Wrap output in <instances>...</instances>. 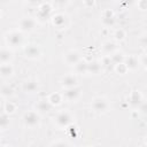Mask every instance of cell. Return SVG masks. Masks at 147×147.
Wrapping results in <instances>:
<instances>
[{
    "mask_svg": "<svg viewBox=\"0 0 147 147\" xmlns=\"http://www.w3.org/2000/svg\"><path fill=\"white\" fill-rule=\"evenodd\" d=\"M5 40L9 47H18L23 44V34L21 31H9L5 34Z\"/></svg>",
    "mask_w": 147,
    "mask_h": 147,
    "instance_id": "6da1fadb",
    "label": "cell"
},
{
    "mask_svg": "<svg viewBox=\"0 0 147 147\" xmlns=\"http://www.w3.org/2000/svg\"><path fill=\"white\" fill-rule=\"evenodd\" d=\"M72 122V117L68 110H62L56 114L54 117V123L59 127H68Z\"/></svg>",
    "mask_w": 147,
    "mask_h": 147,
    "instance_id": "7a4b0ae2",
    "label": "cell"
},
{
    "mask_svg": "<svg viewBox=\"0 0 147 147\" xmlns=\"http://www.w3.org/2000/svg\"><path fill=\"white\" fill-rule=\"evenodd\" d=\"M92 109L99 114L106 113L109 109V102L102 96H96L92 100Z\"/></svg>",
    "mask_w": 147,
    "mask_h": 147,
    "instance_id": "3957f363",
    "label": "cell"
},
{
    "mask_svg": "<svg viewBox=\"0 0 147 147\" xmlns=\"http://www.w3.org/2000/svg\"><path fill=\"white\" fill-rule=\"evenodd\" d=\"M23 122L28 127H36L39 125L40 118L36 111H26L23 116Z\"/></svg>",
    "mask_w": 147,
    "mask_h": 147,
    "instance_id": "277c9868",
    "label": "cell"
},
{
    "mask_svg": "<svg viewBox=\"0 0 147 147\" xmlns=\"http://www.w3.org/2000/svg\"><path fill=\"white\" fill-rule=\"evenodd\" d=\"M80 94H82V87H79V86L64 88V91L62 92L63 99H65L68 101H76L80 96Z\"/></svg>",
    "mask_w": 147,
    "mask_h": 147,
    "instance_id": "5b68a950",
    "label": "cell"
},
{
    "mask_svg": "<svg viewBox=\"0 0 147 147\" xmlns=\"http://www.w3.org/2000/svg\"><path fill=\"white\" fill-rule=\"evenodd\" d=\"M36 24H37L36 20H33L31 17H23L18 22L20 30L23 31V32H30V31H32L36 28Z\"/></svg>",
    "mask_w": 147,
    "mask_h": 147,
    "instance_id": "8992f818",
    "label": "cell"
},
{
    "mask_svg": "<svg viewBox=\"0 0 147 147\" xmlns=\"http://www.w3.org/2000/svg\"><path fill=\"white\" fill-rule=\"evenodd\" d=\"M80 60H82L80 54H79V52L76 51V49H70V51H68V52L65 53V55H64V61H65V63L69 64V65H75V64H77Z\"/></svg>",
    "mask_w": 147,
    "mask_h": 147,
    "instance_id": "52a82bcc",
    "label": "cell"
},
{
    "mask_svg": "<svg viewBox=\"0 0 147 147\" xmlns=\"http://www.w3.org/2000/svg\"><path fill=\"white\" fill-rule=\"evenodd\" d=\"M24 55L28 59H39L41 55V49L37 45H28L24 48Z\"/></svg>",
    "mask_w": 147,
    "mask_h": 147,
    "instance_id": "ba28073f",
    "label": "cell"
},
{
    "mask_svg": "<svg viewBox=\"0 0 147 147\" xmlns=\"http://www.w3.org/2000/svg\"><path fill=\"white\" fill-rule=\"evenodd\" d=\"M77 83H78V79L75 75H65L61 78L60 80V84L63 88H69V87H74V86H77Z\"/></svg>",
    "mask_w": 147,
    "mask_h": 147,
    "instance_id": "9c48e42d",
    "label": "cell"
},
{
    "mask_svg": "<svg viewBox=\"0 0 147 147\" xmlns=\"http://www.w3.org/2000/svg\"><path fill=\"white\" fill-rule=\"evenodd\" d=\"M34 107H36V109H37L38 111H40V113H48V111L52 110V108H53L54 106L49 102L48 99H41V100H39V101L34 105Z\"/></svg>",
    "mask_w": 147,
    "mask_h": 147,
    "instance_id": "30bf717a",
    "label": "cell"
},
{
    "mask_svg": "<svg viewBox=\"0 0 147 147\" xmlns=\"http://www.w3.org/2000/svg\"><path fill=\"white\" fill-rule=\"evenodd\" d=\"M51 11H52V7L47 2H42L38 7V16H39V18H46V17H48L49 14H51Z\"/></svg>",
    "mask_w": 147,
    "mask_h": 147,
    "instance_id": "8fae6325",
    "label": "cell"
},
{
    "mask_svg": "<svg viewBox=\"0 0 147 147\" xmlns=\"http://www.w3.org/2000/svg\"><path fill=\"white\" fill-rule=\"evenodd\" d=\"M129 101L132 106H139L142 102V95H141L140 91L133 90L129 95Z\"/></svg>",
    "mask_w": 147,
    "mask_h": 147,
    "instance_id": "7c38bea8",
    "label": "cell"
},
{
    "mask_svg": "<svg viewBox=\"0 0 147 147\" xmlns=\"http://www.w3.org/2000/svg\"><path fill=\"white\" fill-rule=\"evenodd\" d=\"M22 88L25 93H32L34 91L38 90V83L33 79H29V80H25L22 85Z\"/></svg>",
    "mask_w": 147,
    "mask_h": 147,
    "instance_id": "4fadbf2b",
    "label": "cell"
},
{
    "mask_svg": "<svg viewBox=\"0 0 147 147\" xmlns=\"http://www.w3.org/2000/svg\"><path fill=\"white\" fill-rule=\"evenodd\" d=\"M52 24L55 28H63L65 25V16L61 13H57L52 16Z\"/></svg>",
    "mask_w": 147,
    "mask_h": 147,
    "instance_id": "5bb4252c",
    "label": "cell"
},
{
    "mask_svg": "<svg viewBox=\"0 0 147 147\" xmlns=\"http://www.w3.org/2000/svg\"><path fill=\"white\" fill-rule=\"evenodd\" d=\"M124 63L126 64V67L129 68V70H134V69H137L138 65H139V61H138V57H137L136 55L125 56Z\"/></svg>",
    "mask_w": 147,
    "mask_h": 147,
    "instance_id": "9a60e30c",
    "label": "cell"
},
{
    "mask_svg": "<svg viewBox=\"0 0 147 147\" xmlns=\"http://www.w3.org/2000/svg\"><path fill=\"white\" fill-rule=\"evenodd\" d=\"M0 74L2 78H8L14 74V68L10 63H1L0 67Z\"/></svg>",
    "mask_w": 147,
    "mask_h": 147,
    "instance_id": "2e32d148",
    "label": "cell"
},
{
    "mask_svg": "<svg viewBox=\"0 0 147 147\" xmlns=\"http://www.w3.org/2000/svg\"><path fill=\"white\" fill-rule=\"evenodd\" d=\"M102 51L106 55H111L117 51V45L114 41H106L102 45Z\"/></svg>",
    "mask_w": 147,
    "mask_h": 147,
    "instance_id": "e0dca14e",
    "label": "cell"
},
{
    "mask_svg": "<svg viewBox=\"0 0 147 147\" xmlns=\"http://www.w3.org/2000/svg\"><path fill=\"white\" fill-rule=\"evenodd\" d=\"M13 59V53L11 51H9V48H6L3 47L0 52V60H1V63H9Z\"/></svg>",
    "mask_w": 147,
    "mask_h": 147,
    "instance_id": "ac0fdd59",
    "label": "cell"
},
{
    "mask_svg": "<svg viewBox=\"0 0 147 147\" xmlns=\"http://www.w3.org/2000/svg\"><path fill=\"white\" fill-rule=\"evenodd\" d=\"M101 68H102V64L98 61H91L87 63V72H90V74H94V75L99 74Z\"/></svg>",
    "mask_w": 147,
    "mask_h": 147,
    "instance_id": "d6986e66",
    "label": "cell"
},
{
    "mask_svg": "<svg viewBox=\"0 0 147 147\" xmlns=\"http://www.w3.org/2000/svg\"><path fill=\"white\" fill-rule=\"evenodd\" d=\"M47 99L49 100V102H51L53 106H59V105H61L62 101H63V95L55 92V93L49 94V96H48Z\"/></svg>",
    "mask_w": 147,
    "mask_h": 147,
    "instance_id": "ffe728a7",
    "label": "cell"
},
{
    "mask_svg": "<svg viewBox=\"0 0 147 147\" xmlns=\"http://www.w3.org/2000/svg\"><path fill=\"white\" fill-rule=\"evenodd\" d=\"M87 63L84 60H80L77 64H75V70L77 74H86L87 72Z\"/></svg>",
    "mask_w": 147,
    "mask_h": 147,
    "instance_id": "44dd1931",
    "label": "cell"
},
{
    "mask_svg": "<svg viewBox=\"0 0 147 147\" xmlns=\"http://www.w3.org/2000/svg\"><path fill=\"white\" fill-rule=\"evenodd\" d=\"M16 105L14 103V102H11V101H7L5 105H3V111L5 113H7L8 115H10V114H14L15 113V110H16Z\"/></svg>",
    "mask_w": 147,
    "mask_h": 147,
    "instance_id": "7402d4cb",
    "label": "cell"
},
{
    "mask_svg": "<svg viewBox=\"0 0 147 147\" xmlns=\"http://www.w3.org/2000/svg\"><path fill=\"white\" fill-rule=\"evenodd\" d=\"M110 59H111V62H113L114 64H116V63H119V62H124L125 56H124V54H123V53L115 52L114 54H111V55H110Z\"/></svg>",
    "mask_w": 147,
    "mask_h": 147,
    "instance_id": "603a6c76",
    "label": "cell"
},
{
    "mask_svg": "<svg viewBox=\"0 0 147 147\" xmlns=\"http://www.w3.org/2000/svg\"><path fill=\"white\" fill-rule=\"evenodd\" d=\"M129 70V68L126 67V64L124 62H119V63H116L115 64V71L118 74V75H124L126 74Z\"/></svg>",
    "mask_w": 147,
    "mask_h": 147,
    "instance_id": "cb8c5ba5",
    "label": "cell"
},
{
    "mask_svg": "<svg viewBox=\"0 0 147 147\" xmlns=\"http://www.w3.org/2000/svg\"><path fill=\"white\" fill-rule=\"evenodd\" d=\"M13 94H14V90H13L11 86H9V85H3V86L1 87V95H2V98H9V96H11Z\"/></svg>",
    "mask_w": 147,
    "mask_h": 147,
    "instance_id": "d4e9b609",
    "label": "cell"
},
{
    "mask_svg": "<svg viewBox=\"0 0 147 147\" xmlns=\"http://www.w3.org/2000/svg\"><path fill=\"white\" fill-rule=\"evenodd\" d=\"M0 125H1V129L2 130H5L9 125V115L7 113H5V111L0 116Z\"/></svg>",
    "mask_w": 147,
    "mask_h": 147,
    "instance_id": "484cf974",
    "label": "cell"
},
{
    "mask_svg": "<svg viewBox=\"0 0 147 147\" xmlns=\"http://www.w3.org/2000/svg\"><path fill=\"white\" fill-rule=\"evenodd\" d=\"M114 37H115L116 40L122 41V40L125 39L126 33H125V31H124L123 29H117V30H115V32H114Z\"/></svg>",
    "mask_w": 147,
    "mask_h": 147,
    "instance_id": "4316f807",
    "label": "cell"
},
{
    "mask_svg": "<svg viewBox=\"0 0 147 147\" xmlns=\"http://www.w3.org/2000/svg\"><path fill=\"white\" fill-rule=\"evenodd\" d=\"M102 23L107 26H111L115 23V17L114 16H103L102 17Z\"/></svg>",
    "mask_w": 147,
    "mask_h": 147,
    "instance_id": "83f0119b",
    "label": "cell"
},
{
    "mask_svg": "<svg viewBox=\"0 0 147 147\" xmlns=\"http://www.w3.org/2000/svg\"><path fill=\"white\" fill-rule=\"evenodd\" d=\"M139 111H140L141 114L147 115V101H144V102H141V103L139 105Z\"/></svg>",
    "mask_w": 147,
    "mask_h": 147,
    "instance_id": "f1b7e54d",
    "label": "cell"
},
{
    "mask_svg": "<svg viewBox=\"0 0 147 147\" xmlns=\"http://www.w3.org/2000/svg\"><path fill=\"white\" fill-rule=\"evenodd\" d=\"M138 7L141 10H147V0H139L138 1Z\"/></svg>",
    "mask_w": 147,
    "mask_h": 147,
    "instance_id": "f546056e",
    "label": "cell"
},
{
    "mask_svg": "<svg viewBox=\"0 0 147 147\" xmlns=\"http://www.w3.org/2000/svg\"><path fill=\"white\" fill-rule=\"evenodd\" d=\"M94 3H95V0H84V6L87 7V8L93 7Z\"/></svg>",
    "mask_w": 147,
    "mask_h": 147,
    "instance_id": "4dcf8cb0",
    "label": "cell"
},
{
    "mask_svg": "<svg viewBox=\"0 0 147 147\" xmlns=\"http://www.w3.org/2000/svg\"><path fill=\"white\" fill-rule=\"evenodd\" d=\"M53 2L57 6H65V5H68L69 0H53Z\"/></svg>",
    "mask_w": 147,
    "mask_h": 147,
    "instance_id": "1f68e13d",
    "label": "cell"
},
{
    "mask_svg": "<svg viewBox=\"0 0 147 147\" xmlns=\"http://www.w3.org/2000/svg\"><path fill=\"white\" fill-rule=\"evenodd\" d=\"M51 145H52V146H59V145H62V146H63V145H70V144H69V142H65V141H54V142H52Z\"/></svg>",
    "mask_w": 147,
    "mask_h": 147,
    "instance_id": "d6a6232c",
    "label": "cell"
},
{
    "mask_svg": "<svg viewBox=\"0 0 147 147\" xmlns=\"http://www.w3.org/2000/svg\"><path fill=\"white\" fill-rule=\"evenodd\" d=\"M30 5H40V0H26Z\"/></svg>",
    "mask_w": 147,
    "mask_h": 147,
    "instance_id": "836d02e7",
    "label": "cell"
},
{
    "mask_svg": "<svg viewBox=\"0 0 147 147\" xmlns=\"http://www.w3.org/2000/svg\"><path fill=\"white\" fill-rule=\"evenodd\" d=\"M145 142H146V145H147V137H146V139H145Z\"/></svg>",
    "mask_w": 147,
    "mask_h": 147,
    "instance_id": "e575fe53",
    "label": "cell"
},
{
    "mask_svg": "<svg viewBox=\"0 0 147 147\" xmlns=\"http://www.w3.org/2000/svg\"><path fill=\"white\" fill-rule=\"evenodd\" d=\"M146 71H147V64H146Z\"/></svg>",
    "mask_w": 147,
    "mask_h": 147,
    "instance_id": "d590c367",
    "label": "cell"
}]
</instances>
